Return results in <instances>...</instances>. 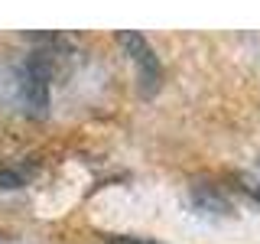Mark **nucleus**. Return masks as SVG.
Listing matches in <instances>:
<instances>
[{
    "mask_svg": "<svg viewBox=\"0 0 260 244\" xmlns=\"http://www.w3.org/2000/svg\"><path fill=\"white\" fill-rule=\"evenodd\" d=\"M117 43L127 49V55L137 62V72H140V88L146 95H153L159 88V75H162V69H159V59H156V52H153V46L146 43V36H140V33H134V29H124V33H117Z\"/></svg>",
    "mask_w": 260,
    "mask_h": 244,
    "instance_id": "f257e3e1",
    "label": "nucleus"
},
{
    "mask_svg": "<svg viewBox=\"0 0 260 244\" xmlns=\"http://www.w3.org/2000/svg\"><path fill=\"white\" fill-rule=\"evenodd\" d=\"M49 75H52V65H49V52H32L26 65H23V95H26L32 111H46V88H49Z\"/></svg>",
    "mask_w": 260,
    "mask_h": 244,
    "instance_id": "f03ea898",
    "label": "nucleus"
},
{
    "mask_svg": "<svg viewBox=\"0 0 260 244\" xmlns=\"http://www.w3.org/2000/svg\"><path fill=\"white\" fill-rule=\"evenodd\" d=\"M23 182H26V173H20V169H0V189H16Z\"/></svg>",
    "mask_w": 260,
    "mask_h": 244,
    "instance_id": "7ed1b4c3",
    "label": "nucleus"
},
{
    "mask_svg": "<svg viewBox=\"0 0 260 244\" xmlns=\"http://www.w3.org/2000/svg\"><path fill=\"white\" fill-rule=\"evenodd\" d=\"M114 244H156V241H143V238H111Z\"/></svg>",
    "mask_w": 260,
    "mask_h": 244,
    "instance_id": "20e7f679",
    "label": "nucleus"
}]
</instances>
